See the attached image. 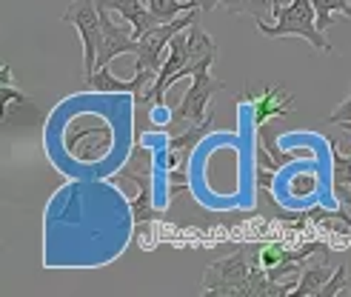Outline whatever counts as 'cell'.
Segmentation results:
<instances>
[{
	"label": "cell",
	"instance_id": "5bb4252c",
	"mask_svg": "<svg viewBox=\"0 0 351 297\" xmlns=\"http://www.w3.org/2000/svg\"><path fill=\"white\" fill-rule=\"evenodd\" d=\"M137 189H140V195H137L129 206H132L134 229L143 232V229H149V223L163 220V212H157V209L152 206V195H154V186H152V183H143V186H137Z\"/></svg>",
	"mask_w": 351,
	"mask_h": 297
},
{
	"label": "cell",
	"instance_id": "44dd1931",
	"mask_svg": "<svg viewBox=\"0 0 351 297\" xmlns=\"http://www.w3.org/2000/svg\"><path fill=\"white\" fill-rule=\"evenodd\" d=\"M220 3H223V0H197V6H200V12H203V14H212Z\"/></svg>",
	"mask_w": 351,
	"mask_h": 297
},
{
	"label": "cell",
	"instance_id": "d6986e66",
	"mask_svg": "<svg viewBox=\"0 0 351 297\" xmlns=\"http://www.w3.org/2000/svg\"><path fill=\"white\" fill-rule=\"evenodd\" d=\"M348 283H351V277H348V266H343V263H340V266L335 269V274H331V281L323 286V292H320L317 297H335V294H337L340 289H346Z\"/></svg>",
	"mask_w": 351,
	"mask_h": 297
},
{
	"label": "cell",
	"instance_id": "5b68a950",
	"mask_svg": "<svg viewBox=\"0 0 351 297\" xmlns=\"http://www.w3.org/2000/svg\"><path fill=\"white\" fill-rule=\"evenodd\" d=\"M195 21H200L197 9H191L180 17H174L169 23H157L154 29H149L146 34H140V46H137V55H134V69H149V72H160L163 66V51L169 49L174 34L186 32Z\"/></svg>",
	"mask_w": 351,
	"mask_h": 297
},
{
	"label": "cell",
	"instance_id": "3957f363",
	"mask_svg": "<svg viewBox=\"0 0 351 297\" xmlns=\"http://www.w3.org/2000/svg\"><path fill=\"white\" fill-rule=\"evenodd\" d=\"M252 252H234L215 260L203 274V294L212 297H252Z\"/></svg>",
	"mask_w": 351,
	"mask_h": 297
},
{
	"label": "cell",
	"instance_id": "7a4b0ae2",
	"mask_svg": "<svg viewBox=\"0 0 351 297\" xmlns=\"http://www.w3.org/2000/svg\"><path fill=\"white\" fill-rule=\"evenodd\" d=\"M226 86H223V80H217L208 69H203V72H197L195 78H191V86L183 92V97H180V103L171 109V117H169V123L163 126L166 132H169V137H174V134H183V132H189V129H195V126H200L203 120L212 115V100H215V95L217 92H223Z\"/></svg>",
	"mask_w": 351,
	"mask_h": 297
},
{
	"label": "cell",
	"instance_id": "6da1fadb",
	"mask_svg": "<svg viewBox=\"0 0 351 297\" xmlns=\"http://www.w3.org/2000/svg\"><path fill=\"white\" fill-rule=\"evenodd\" d=\"M271 14H274V23L257 21L260 34H266V38H303L320 55H331L335 51V46L326 38V32L317 26V9H314L311 0H291L289 6L274 3Z\"/></svg>",
	"mask_w": 351,
	"mask_h": 297
},
{
	"label": "cell",
	"instance_id": "9a60e30c",
	"mask_svg": "<svg viewBox=\"0 0 351 297\" xmlns=\"http://www.w3.org/2000/svg\"><path fill=\"white\" fill-rule=\"evenodd\" d=\"M146 3L160 23H169V21H174V17L191 12V9H200L197 0H146Z\"/></svg>",
	"mask_w": 351,
	"mask_h": 297
},
{
	"label": "cell",
	"instance_id": "277c9868",
	"mask_svg": "<svg viewBox=\"0 0 351 297\" xmlns=\"http://www.w3.org/2000/svg\"><path fill=\"white\" fill-rule=\"evenodd\" d=\"M63 23L75 26L83 43V80L97 72V55L103 49V21L97 0H69L63 12Z\"/></svg>",
	"mask_w": 351,
	"mask_h": 297
},
{
	"label": "cell",
	"instance_id": "9c48e42d",
	"mask_svg": "<svg viewBox=\"0 0 351 297\" xmlns=\"http://www.w3.org/2000/svg\"><path fill=\"white\" fill-rule=\"evenodd\" d=\"M291 115V95L286 89H263L252 95V117L254 129H263L274 117H289Z\"/></svg>",
	"mask_w": 351,
	"mask_h": 297
},
{
	"label": "cell",
	"instance_id": "8992f818",
	"mask_svg": "<svg viewBox=\"0 0 351 297\" xmlns=\"http://www.w3.org/2000/svg\"><path fill=\"white\" fill-rule=\"evenodd\" d=\"M154 78H157V72H149V69H134L132 80H117L112 75V69L100 66L89 80H83V86L86 89H92V92H97V95H123V92L134 95V103L137 106H143L146 97H149V89L154 86Z\"/></svg>",
	"mask_w": 351,
	"mask_h": 297
},
{
	"label": "cell",
	"instance_id": "52a82bcc",
	"mask_svg": "<svg viewBox=\"0 0 351 297\" xmlns=\"http://www.w3.org/2000/svg\"><path fill=\"white\" fill-rule=\"evenodd\" d=\"M100 21H103V49H100V55H97V69L100 66H109V60H114L117 55H137L140 40L134 38V34L123 32L112 21V12L109 9H100Z\"/></svg>",
	"mask_w": 351,
	"mask_h": 297
},
{
	"label": "cell",
	"instance_id": "ffe728a7",
	"mask_svg": "<svg viewBox=\"0 0 351 297\" xmlns=\"http://www.w3.org/2000/svg\"><path fill=\"white\" fill-rule=\"evenodd\" d=\"M328 123H337V126H343V129H348L351 132V95L340 103V106L328 115Z\"/></svg>",
	"mask_w": 351,
	"mask_h": 297
},
{
	"label": "cell",
	"instance_id": "4fadbf2b",
	"mask_svg": "<svg viewBox=\"0 0 351 297\" xmlns=\"http://www.w3.org/2000/svg\"><path fill=\"white\" fill-rule=\"evenodd\" d=\"M306 217L311 223H317L323 226V229L328 232H337V235H351V215H348V209H326V206H311Z\"/></svg>",
	"mask_w": 351,
	"mask_h": 297
},
{
	"label": "cell",
	"instance_id": "ac0fdd59",
	"mask_svg": "<svg viewBox=\"0 0 351 297\" xmlns=\"http://www.w3.org/2000/svg\"><path fill=\"white\" fill-rule=\"evenodd\" d=\"M257 132L263 134V143H266V149H269V152L274 154V161H280L283 166H286V163H291V161H300V157H306V152H303V149H294V152H286V149H280V146H277V141H274L277 134H274V132L269 129V123L263 126V129H257Z\"/></svg>",
	"mask_w": 351,
	"mask_h": 297
},
{
	"label": "cell",
	"instance_id": "2e32d148",
	"mask_svg": "<svg viewBox=\"0 0 351 297\" xmlns=\"http://www.w3.org/2000/svg\"><path fill=\"white\" fill-rule=\"evenodd\" d=\"M314 9H317V26L326 32L335 23V14L343 12L346 17H351V0H311Z\"/></svg>",
	"mask_w": 351,
	"mask_h": 297
},
{
	"label": "cell",
	"instance_id": "7402d4cb",
	"mask_svg": "<svg viewBox=\"0 0 351 297\" xmlns=\"http://www.w3.org/2000/svg\"><path fill=\"white\" fill-rule=\"evenodd\" d=\"M269 3H271V6H274V0H269Z\"/></svg>",
	"mask_w": 351,
	"mask_h": 297
},
{
	"label": "cell",
	"instance_id": "e0dca14e",
	"mask_svg": "<svg viewBox=\"0 0 351 297\" xmlns=\"http://www.w3.org/2000/svg\"><path fill=\"white\" fill-rule=\"evenodd\" d=\"M223 6L229 14H249L254 21H263L266 12L271 9L269 0H223Z\"/></svg>",
	"mask_w": 351,
	"mask_h": 297
},
{
	"label": "cell",
	"instance_id": "30bf717a",
	"mask_svg": "<svg viewBox=\"0 0 351 297\" xmlns=\"http://www.w3.org/2000/svg\"><path fill=\"white\" fill-rule=\"evenodd\" d=\"M100 9H109V12H117L120 17H126V21L132 23V34L134 38H140V34H146L149 29H154L157 17L152 14L149 3L146 0H97Z\"/></svg>",
	"mask_w": 351,
	"mask_h": 297
},
{
	"label": "cell",
	"instance_id": "8fae6325",
	"mask_svg": "<svg viewBox=\"0 0 351 297\" xmlns=\"http://www.w3.org/2000/svg\"><path fill=\"white\" fill-rule=\"evenodd\" d=\"M331 149V191L343 209H351V149L343 152L337 141H328Z\"/></svg>",
	"mask_w": 351,
	"mask_h": 297
},
{
	"label": "cell",
	"instance_id": "ba28073f",
	"mask_svg": "<svg viewBox=\"0 0 351 297\" xmlns=\"http://www.w3.org/2000/svg\"><path fill=\"white\" fill-rule=\"evenodd\" d=\"M186 40H189V75L195 78L197 72H203V69H212V63L220 55V49H217L212 34L203 32L200 21H195L186 29Z\"/></svg>",
	"mask_w": 351,
	"mask_h": 297
},
{
	"label": "cell",
	"instance_id": "7c38bea8",
	"mask_svg": "<svg viewBox=\"0 0 351 297\" xmlns=\"http://www.w3.org/2000/svg\"><path fill=\"white\" fill-rule=\"evenodd\" d=\"M331 266H328V254L323 260H314V263H308L303 272H300V281H297L294 292L291 294H300V297H311V294H320L323 286L331 281Z\"/></svg>",
	"mask_w": 351,
	"mask_h": 297
}]
</instances>
